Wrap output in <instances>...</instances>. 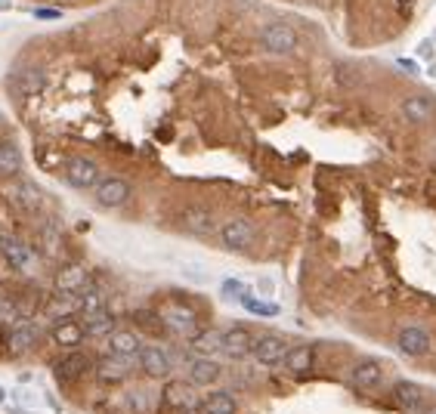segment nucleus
<instances>
[{
	"mask_svg": "<svg viewBox=\"0 0 436 414\" xmlns=\"http://www.w3.org/2000/svg\"><path fill=\"white\" fill-rule=\"evenodd\" d=\"M158 319H161L164 331H170L174 337H195V334L201 331L198 325V312L189 306H183V303H164V306H158Z\"/></svg>",
	"mask_w": 436,
	"mask_h": 414,
	"instance_id": "f257e3e1",
	"label": "nucleus"
},
{
	"mask_svg": "<svg viewBox=\"0 0 436 414\" xmlns=\"http://www.w3.org/2000/svg\"><path fill=\"white\" fill-rule=\"evenodd\" d=\"M254 238H257L254 226L248 220H242V216H232V220H226L220 226V244L226 251H248L254 244Z\"/></svg>",
	"mask_w": 436,
	"mask_h": 414,
	"instance_id": "f03ea898",
	"label": "nucleus"
},
{
	"mask_svg": "<svg viewBox=\"0 0 436 414\" xmlns=\"http://www.w3.org/2000/svg\"><path fill=\"white\" fill-rule=\"evenodd\" d=\"M93 368V358L87 356V352H78V349H71V352H65L62 358H59L56 365H53V377H56L62 387H69V383H78L87 371Z\"/></svg>",
	"mask_w": 436,
	"mask_h": 414,
	"instance_id": "7ed1b4c3",
	"label": "nucleus"
},
{
	"mask_svg": "<svg viewBox=\"0 0 436 414\" xmlns=\"http://www.w3.org/2000/svg\"><path fill=\"white\" fill-rule=\"evenodd\" d=\"M260 43L269 53H291L297 47V34L288 22H266L260 28Z\"/></svg>",
	"mask_w": 436,
	"mask_h": 414,
	"instance_id": "20e7f679",
	"label": "nucleus"
},
{
	"mask_svg": "<svg viewBox=\"0 0 436 414\" xmlns=\"http://www.w3.org/2000/svg\"><path fill=\"white\" fill-rule=\"evenodd\" d=\"M285 352H288V340L282 334H260V337H254L248 356L260 365H279Z\"/></svg>",
	"mask_w": 436,
	"mask_h": 414,
	"instance_id": "39448f33",
	"label": "nucleus"
},
{
	"mask_svg": "<svg viewBox=\"0 0 436 414\" xmlns=\"http://www.w3.org/2000/svg\"><path fill=\"white\" fill-rule=\"evenodd\" d=\"M38 337H41V331L34 321H28V319L16 321L7 334V352L10 356H28L38 346Z\"/></svg>",
	"mask_w": 436,
	"mask_h": 414,
	"instance_id": "423d86ee",
	"label": "nucleus"
},
{
	"mask_svg": "<svg viewBox=\"0 0 436 414\" xmlns=\"http://www.w3.org/2000/svg\"><path fill=\"white\" fill-rule=\"evenodd\" d=\"M130 192H133L130 183L121 176H106L93 185V195L102 207H121V204H127L130 201Z\"/></svg>",
	"mask_w": 436,
	"mask_h": 414,
	"instance_id": "0eeeda50",
	"label": "nucleus"
},
{
	"mask_svg": "<svg viewBox=\"0 0 436 414\" xmlns=\"http://www.w3.org/2000/svg\"><path fill=\"white\" fill-rule=\"evenodd\" d=\"M133 374V356H121V352H108L96 362V377L102 383H121Z\"/></svg>",
	"mask_w": 436,
	"mask_h": 414,
	"instance_id": "6e6552de",
	"label": "nucleus"
},
{
	"mask_svg": "<svg viewBox=\"0 0 436 414\" xmlns=\"http://www.w3.org/2000/svg\"><path fill=\"white\" fill-rule=\"evenodd\" d=\"M137 358H139V368H143V374L152 377V380H161V377H168L170 371H174L170 352L161 349V346H143V349L137 352Z\"/></svg>",
	"mask_w": 436,
	"mask_h": 414,
	"instance_id": "1a4fd4ad",
	"label": "nucleus"
},
{
	"mask_svg": "<svg viewBox=\"0 0 436 414\" xmlns=\"http://www.w3.org/2000/svg\"><path fill=\"white\" fill-rule=\"evenodd\" d=\"M396 346L402 356H411V358H421L430 352V346H433V340H430V334L424 331V327L417 325H409L402 327V331L396 334Z\"/></svg>",
	"mask_w": 436,
	"mask_h": 414,
	"instance_id": "9d476101",
	"label": "nucleus"
},
{
	"mask_svg": "<svg viewBox=\"0 0 436 414\" xmlns=\"http://www.w3.org/2000/svg\"><path fill=\"white\" fill-rule=\"evenodd\" d=\"M384 383V365L374 358H359L349 368V387L356 389H378Z\"/></svg>",
	"mask_w": 436,
	"mask_h": 414,
	"instance_id": "9b49d317",
	"label": "nucleus"
},
{
	"mask_svg": "<svg viewBox=\"0 0 436 414\" xmlns=\"http://www.w3.org/2000/svg\"><path fill=\"white\" fill-rule=\"evenodd\" d=\"M65 179H69L75 189H93L100 183V164L90 158H71L65 164Z\"/></svg>",
	"mask_w": 436,
	"mask_h": 414,
	"instance_id": "f8f14e48",
	"label": "nucleus"
},
{
	"mask_svg": "<svg viewBox=\"0 0 436 414\" xmlns=\"http://www.w3.org/2000/svg\"><path fill=\"white\" fill-rule=\"evenodd\" d=\"M393 402H396L405 414H417L424 405H427V393H424L421 383L399 380L396 387H393Z\"/></svg>",
	"mask_w": 436,
	"mask_h": 414,
	"instance_id": "ddd939ff",
	"label": "nucleus"
},
{
	"mask_svg": "<svg viewBox=\"0 0 436 414\" xmlns=\"http://www.w3.org/2000/svg\"><path fill=\"white\" fill-rule=\"evenodd\" d=\"M251 343H254V334L248 331V327L236 325L229 327V331H223V346H220V352H223L226 358H244L251 352Z\"/></svg>",
	"mask_w": 436,
	"mask_h": 414,
	"instance_id": "4468645a",
	"label": "nucleus"
},
{
	"mask_svg": "<svg viewBox=\"0 0 436 414\" xmlns=\"http://www.w3.org/2000/svg\"><path fill=\"white\" fill-rule=\"evenodd\" d=\"M50 340L62 349H78L84 343V325L75 319H62V321H53V331H50Z\"/></svg>",
	"mask_w": 436,
	"mask_h": 414,
	"instance_id": "2eb2a0df",
	"label": "nucleus"
},
{
	"mask_svg": "<svg viewBox=\"0 0 436 414\" xmlns=\"http://www.w3.org/2000/svg\"><path fill=\"white\" fill-rule=\"evenodd\" d=\"M436 105L430 96H421V93H415V96H405L402 105H399V115L405 117L409 124H427L430 117H433Z\"/></svg>",
	"mask_w": 436,
	"mask_h": 414,
	"instance_id": "dca6fc26",
	"label": "nucleus"
},
{
	"mask_svg": "<svg viewBox=\"0 0 436 414\" xmlns=\"http://www.w3.org/2000/svg\"><path fill=\"white\" fill-rule=\"evenodd\" d=\"M0 253H3V260H7L13 269H25V266L32 263V251H28V244L22 238H16V235H10V232L0 235Z\"/></svg>",
	"mask_w": 436,
	"mask_h": 414,
	"instance_id": "f3484780",
	"label": "nucleus"
},
{
	"mask_svg": "<svg viewBox=\"0 0 436 414\" xmlns=\"http://www.w3.org/2000/svg\"><path fill=\"white\" fill-rule=\"evenodd\" d=\"M183 229L192 235H214L217 229V216L207 207H186L183 210Z\"/></svg>",
	"mask_w": 436,
	"mask_h": 414,
	"instance_id": "a211bd4d",
	"label": "nucleus"
},
{
	"mask_svg": "<svg viewBox=\"0 0 436 414\" xmlns=\"http://www.w3.org/2000/svg\"><path fill=\"white\" fill-rule=\"evenodd\" d=\"M78 306H81L78 294H65V290H56V294L47 300L44 315H47L50 321H62V319H71V315L78 312Z\"/></svg>",
	"mask_w": 436,
	"mask_h": 414,
	"instance_id": "6ab92c4d",
	"label": "nucleus"
},
{
	"mask_svg": "<svg viewBox=\"0 0 436 414\" xmlns=\"http://www.w3.org/2000/svg\"><path fill=\"white\" fill-rule=\"evenodd\" d=\"M84 337H96V340H106L108 334L118 327V319H115L108 309H100V312H90L84 315Z\"/></svg>",
	"mask_w": 436,
	"mask_h": 414,
	"instance_id": "aec40b11",
	"label": "nucleus"
},
{
	"mask_svg": "<svg viewBox=\"0 0 436 414\" xmlns=\"http://www.w3.org/2000/svg\"><path fill=\"white\" fill-rule=\"evenodd\" d=\"M106 340H108V352H121V356L137 358V352L143 349V337L137 331H127V327H115Z\"/></svg>",
	"mask_w": 436,
	"mask_h": 414,
	"instance_id": "412c9836",
	"label": "nucleus"
},
{
	"mask_svg": "<svg viewBox=\"0 0 436 414\" xmlns=\"http://www.w3.org/2000/svg\"><path fill=\"white\" fill-rule=\"evenodd\" d=\"M220 377V362L207 356H195V362H189V383L192 387H211Z\"/></svg>",
	"mask_w": 436,
	"mask_h": 414,
	"instance_id": "4be33fe9",
	"label": "nucleus"
},
{
	"mask_svg": "<svg viewBox=\"0 0 436 414\" xmlns=\"http://www.w3.org/2000/svg\"><path fill=\"white\" fill-rule=\"evenodd\" d=\"M282 358H285V368L291 374H306L312 368V362H316V349L310 343H297V346H288V352Z\"/></svg>",
	"mask_w": 436,
	"mask_h": 414,
	"instance_id": "5701e85b",
	"label": "nucleus"
},
{
	"mask_svg": "<svg viewBox=\"0 0 436 414\" xmlns=\"http://www.w3.org/2000/svg\"><path fill=\"white\" fill-rule=\"evenodd\" d=\"M220 346H223V331H198L195 337H189V352L192 356H220Z\"/></svg>",
	"mask_w": 436,
	"mask_h": 414,
	"instance_id": "b1692460",
	"label": "nucleus"
},
{
	"mask_svg": "<svg viewBox=\"0 0 436 414\" xmlns=\"http://www.w3.org/2000/svg\"><path fill=\"white\" fill-rule=\"evenodd\" d=\"M87 284H90V278H87L84 266H65L56 275V290H65V294H81Z\"/></svg>",
	"mask_w": 436,
	"mask_h": 414,
	"instance_id": "393cba45",
	"label": "nucleus"
},
{
	"mask_svg": "<svg viewBox=\"0 0 436 414\" xmlns=\"http://www.w3.org/2000/svg\"><path fill=\"white\" fill-rule=\"evenodd\" d=\"M10 195H13V201L19 204L22 210H38L41 201H44V192H41V185H34L32 179H19V183L10 189Z\"/></svg>",
	"mask_w": 436,
	"mask_h": 414,
	"instance_id": "a878e982",
	"label": "nucleus"
},
{
	"mask_svg": "<svg viewBox=\"0 0 436 414\" xmlns=\"http://www.w3.org/2000/svg\"><path fill=\"white\" fill-rule=\"evenodd\" d=\"M22 173V148L13 139H0V176H19Z\"/></svg>",
	"mask_w": 436,
	"mask_h": 414,
	"instance_id": "bb28decb",
	"label": "nucleus"
},
{
	"mask_svg": "<svg viewBox=\"0 0 436 414\" xmlns=\"http://www.w3.org/2000/svg\"><path fill=\"white\" fill-rule=\"evenodd\" d=\"M201 414H238V402H236L232 393L217 389V393L205 395V402H201Z\"/></svg>",
	"mask_w": 436,
	"mask_h": 414,
	"instance_id": "cd10ccee",
	"label": "nucleus"
},
{
	"mask_svg": "<svg viewBox=\"0 0 436 414\" xmlns=\"http://www.w3.org/2000/svg\"><path fill=\"white\" fill-rule=\"evenodd\" d=\"M28 319V309L22 306L19 300H16L13 294H7V290H0V325L3 327H13L16 321Z\"/></svg>",
	"mask_w": 436,
	"mask_h": 414,
	"instance_id": "c85d7f7f",
	"label": "nucleus"
},
{
	"mask_svg": "<svg viewBox=\"0 0 436 414\" xmlns=\"http://www.w3.org/2000/svg\"><path fill=\"white\" fill-rule=\"evenodd\" d=\"M13 87L19 90V96H34L44 87V74H41V68H25V71L16 74Z\"/></svg>",
	"mask_w": 436,
	"mask_h": 414,
	"instance_id": "c756f323",
	"label": "nucleus"
},
{
	"mask_svg": "<svg viewBox=\"0 0 436 414\" xmlns=\"http://www.w3.org/2000/svg\"><path fill=\"white\" fill-rule=\"evenodd\" d=\"M78 300H81V306H78V312L90 315V312H100V309H106V294H102L100 288H84L81 294H78Z\"/></svg>",
	"mask_w": 436,
	"mask_h": 414,
	"instance_id": "7c9ffc66",
	"label": "nucleus"
},
{
	"mask_svg": "<svg viewBox=\"0 0 436 414\" xmlns=\"http://www.w3.org/2000/svg\"><path fill=\"white\" fill-rule=\"evenodd\" d=\"M164 405H174V408L192 405V387H186V383H170V387L164 389Z\"/></svg>",
	"mask_w": 436,
	"mask_h": 414,
	"instance_id": "2f4dec72",
	"label": "nucleus"
},
{
	"mask_svg": "<svg viewBox=\"0 0 436 414\" xmlns=\"http://www.w3.org/2000/svg\"><path fill=\"white\" fill-rule=\"evenodd\" d=\"M133 321H137L143 331H152V334H161V331H164V325H161V319H158V312H149V309H139V312L133 315Z\"/></svg>",
	"mask_w": 436,
	"mask_h": 414,
	"instance_id": "473e14b6",
	"label": "nucleus"
},
{
	"mask_svg": "<svg viewBox=\"0 0 436 414\" xmlns=\"http://www.w3.org/2000/svg\"><path fill=\"white\" fill-rule=\"evenodd\" d=\"M242 306L248 309V312H254V315H279V306L275 303H266V300H254V297H244L242 300Z\"/></svg>",
	"mask_w": 436,
	"mask_h": 414,
	"instance_id": "72a5a7b5",
	"label": "nucleus"
},
{
	"mask_svg": "<svg viewBox=\"0 0 436 414\" xmlns=\"http://www.w3.org/2000/svg\"><path fill=\"white\" fill-rule=\"evenodd\" d=\"M223 297H226V300L242 303L244 297H248V284H244L242 278H226V281H223Z\"/></svg>",
	"mask_w": 436,
	"mask_h": 414,
	"instance_id": "f704fd0d",
	"label": "nucleus"
},
{
	"mask_svg": "<svg viewBox=\"0 0 436 414\" xmlns=\"http://www.w3.org/2000/svg\"><path fill=\"white\" fill-rule=\"evenodd\" d=\"M417 56H421V59H433V41H421L417 43Z\"/></svg>",
	"mask_w": 436,
	"mask_h": 414,
	"instance_id": "c9c22d12",
	"label": "nucleus"
},
{
	"mask_svg": "<svg viewBox=\"0 0 436 414\" xmlns=\"http://www.w3.org/2000/svg\"><path fill=\"white\" fill-rule=\"evenodd\" d=\"M38 19H59V10H34Z\"/></svg>",
	"mask_w": 436,
	"mask_h": 414,
	"instance_id": "e433bc0d",
	"label": "nucleus"
},
{
	"mask_svg": "<svg viewBox=\"0 0 436 414\" xmlns=\"http://www.w3.org/2000/svg\"><path fill=\"white\" fill-rule=\"evenodd\" d=\"M399 65H402V68H409V74H417V65H415V59H399Z\"/></svg>",
	"mask_w": 436,
	"mask_h": 414,
	"instance_id": "4c0bfd02",
	"label": "nucleus"
},
{
	"mask_svg": "<svg viewBox=\"0 0 436 414\" xmlns=\"http://www.w3.org/2000/svg\"><path fill=\"white\" fill-rule=\"evenodd\" d=\"M7 349V331H3V325H0V352Z\"/></svg>",
	"mask_w": 436,
	"mask_h": 414,
	"instance_id": "58836bf2",
	"label": "nucleus"
},
{
	"mask_svg": "<svg viewBox=\"0 0 436 414\" xmlns=\"http://www.w3.org/2000/svg\"><path fill=\"white\" fill-rule=\"evenodd\" d=\"M260 290H263V294H269V290H273V281H269V278H263V281H260Z\"/></svg>",
	"mask_w": 436,
	"mask_h": 414,
	"instance_id": "ea45409f",
	"label": "nucleus"
},
{
	"mask_svg": "<svg viewBox=\"0 0 436 414\" xmlns=\"http://www.w3.org/2000/svg\"><path fill=\"white\" fill-rule=\"evenodd\" d=\"M427 74L436 80V59H430V65H427Z\"/></svg>",
	"mask_w": 436,
	"mask_h": 414,
	"instance_id": "a19ab883",
	"label": "nucleus"
},
{
	"mask_svg": "<svg viewBox=\"0 0 436 414\" xmlns=\"http://www.w3.org/2000/svg\"><path fill=\"white\" fill-rule=\"evenodd\" d=\"M417 414H436V405H424V408H421V411H417Z\"/></svg>",
	"mask_w": 436,
	"mask_h": 414,
	"instance_id": "79ce46f5",
	"label": "nucleus"
},
{
	"mask_svg": "<svg viewBox=\"0 0 436 414\" xmlns=\"http://www.w3.org/2000/svg\"><path fill=\"white\" fill-rule=\"evenodd\" d=\"M399 3H402V6H411V3H415V0H399Z\"/></svg>",
	"mask_w": 436,
	"mask_h": 414,
	"instance_id": "37998d69",
	"label": "nucleus"
},
{
	"mask_svg": "<svg viewBox=\"0 0 436 414\" xmlns=\"http://www.w3.org/2000/svg\"><path fill=\"white\" fill-rule=\"evenodd\" d=\"M0 405H3V389H0Z\"/></svg>",
	"mask_w": 436,
	"mask_h": 414,
	"instance_id": "c03bdc74",
	"label": "nucleus"
},
{
	"mask_svg": "<svg viewBox=\"0 0 436 414\" xmlns=\"http://www.w3.org/2000/svg\"><path fill=\"white\" fill-rule=\"evenodd\" d=\"M430 41H433V43H436V31H433V37H430Z\"/></svg>",
	"mask_w": 436,
	"mask_h": 414,
	"instance_id": "a18cd8bd",
	"label": "nucleus"
},
{
	"mask_svg": "<svg viewBox=\"0 0 436 414\" xmlns=\"http://www.w3.org/2000/svg\"><path fill=\"white\" fill-rule=\"evenodd\" d=\"M192 414H198V411H192Z\"/></svg>",
	"mask_w": 436,
	"mask_h": 414,
	"instance_id": "49530a36",
	"label": "nucleus"
}]
</instances>
